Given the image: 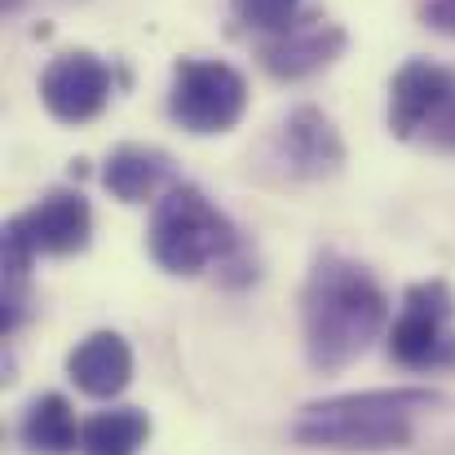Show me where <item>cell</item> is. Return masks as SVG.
Segmentation results:
<instances>
[{
    "instance_id": "obj_1",
    "label": "cell",
    "mask_w": 455,
    "mask_h": 455,
    "mask_svg": "<svg viewBox=\"0 0 455 455\" xmlns=\"http://www.w3.org/2000/svg\"><path fill=\"white\" fill-rule=\"evenodd\" d=\"M389 301L380 283L349 257L323 252L305 279L301 323H305V358L314 371H340L371 349L385 331Z\"/></svg>"
},
{
    "instance_id": "obj_2",
    "label": "cell",
    "mask_w": 455,
    "mask_h": 455,
    "mask_svg": "<svg viewBox=\"0 0 455 455\" xmlns=\"http://www.w3.org/2000/svg\"><path fill=\"white\" fill-rule=\"evenodd\" d=\"M447 398L434 389H367L340 394L301 407L292 420V438L314 451H403L411 443V425L420 411L443 407Z\"/></svg>"
},
{
    "instance_id": "obj_3",
    "label": "cell",
    "mask_w": 455,
    "mask_h": 455,
    "mask_svg": "<svg viewBox=\"0 0 455 455\" xmlns=\"http://www.w3.org/2000/svg\"><path fill=\"white\" fill-rule=\"evenodd\" d=\"M239 248L235 226L226 212L208 204L204 190L195 186H172L155 199L151 212V257L168 275H204L212 261H230Z\"/></svg>"
},
{
    "instance_id": "obj_4",
    "label": "cell",
    "mask_w": 455,
    "mask_h": 455,
    "mask_svg": "<svg viewBox=\"0 0 455 455\" xmlns=\"http://www.w3.org/2000/svg\"><path fill=\"white\" fill-rule=\"evenodd\" d=\"M248 111V84L235 67L212 62V58H181L172 67V89H168V116L186 133H230Z\"/></svg>"
},
{
    "instance_id": "obj_5",
    "label": "cell",
    "mask_w": 455,
    "mask_h": 455,
    "mask_svg": "<svg viewBox=\"0 0 455 455\" xmlns=\"http://www.w3.org/2000/svg\"><path fill=\"white\" fill-rule=\"evenodd\" d=\"M455 314V297L443 279L416 283L403 297V314L389 331V354L420 371V367H447L455 363V336H447V318Z\"/></svg>"
},
{
    "instance_id": "obj_6",
    "label": "cell",
    "mask_w": 455,
    "mask_h": 455,
    "mask_svg": "<svg viewBox=\"0 0 455 455\" xmlns=\"http://www.w3.org/2000/svg\"><path fill=\"white\" fill-rule=\"evenodd\" d=\"M40 102L62 124H84V120L102 116V107L111 102V71H107V62L98 53H89V49L53 58L44 67V76H40Z\"/></svg>"
},
{
    "instance_id": "obj_7",
    "label": "cell",
    "mask_w": 455,
    "mask_h": 455,
    "mask_svg": "<svg viewBox=\"0 0 455 455\" xmlns=\"http://www.w3.org/2000/svg\"><path fill=\"white\" fill-rule=\"evenodd\" d=\"M13 230L31 243L36 257H71L89 248L93 212L80 190H49L40 204L13 217Z\"/></svg>"
},
{
    "instance_id": "obj_8",
    "label": "cell",
    "mask_w": 455,
    "mask_h": 455,
    "mask_svg": "<svg viewBox=\"0 0 455 455\" xmlns=\"http://www.w3.org/2000/svg\"><path fill=\"white\" fill-rule=\"evenodd\" d=\"M340 49H345V27L314 13V18H297L279 36H266L257 53L275 80H305V76L323 71L327 62H336Z\"/></svg>"
},
{
    "instance_id": "obj_9",
    "label": "cell",
    "mask_w": 455,
    "mask_h": 455,
    "mask_svg": "<svg viewBox=\"0 0 455 455\" xmlns=\"http://www.w3.org/2000/svg\"><path fill=\"white\" fill-rule=\"evenodd\" d=\"M279 164L292 172V177H331L340 164H345V147H340V133L331 129V120L318 111V107H297L283 129H279Z\"/></svg>"
},
{
    "instance_id": "obj_10",
    "label": "cell",
    "mask_w": 455,
    "mask_h": 455,
    "mask_svg": "<svg viewBox=\"0 0 455 455\" xmlns=\"http://www.w3.org/2000/svg\"><path fill=\"white\" fill-rule=\"evenodd\" d=\"M67 376L89 398H116L133 380V349L120 331H93L67 354Z\"/></svg>"
},
{
    "instance_id": "obj_11",
    "label": "cell",
    "mask_w": 455,
    "mask_h": 455,
    "mask_svg": "<svg viewBox=\"0 0 455 455\" xmlns=\"http://www.w3.org/2000/svg\"><path fill=\"white\" fill-rule=\"evenodd\" d=\"M451 71L434 62H407L389 84V129L394 138H416L438 116L443 98L451 93Z\"/></svg>"
},
{
    "instance_id": "obj_12",
    "label": "cell",
    "mask_w": 455,
    "mask_h": 455,
    "mask_svg": "<svg viewBox=\"0 0 455 455\" xmlns=\"http://www.w3.org/2000/svg\"><path fill=\"white\" fill-rule=\"evenodd\" d=\"M172 181V159L155 147H116L102 164V186L120 199V204H142L155 199Z\"/></svg>"
},
{
    "instance_id": "obj_13",
    "label": "cell",
    "mask_w": 455,
    "mask_h": 455,
    "mask_svg": "<svg viewBox=\"0 0 455 455\" xmlns=\"http://www.w3.org/2000/svg\"><path fill=\"white\" fill-rule=\"evenodd\" d=\"M80 429L76 425V411L62 394H40L27 411H22V425H18V438L22 447L36 455H71L80 447Z\"/></svg>"
},
{
    "instance_id": "obj_14",
    "label": "cell",
    "mask_w": 455,
    "mask_h": 455,
    "mask_svg": "<svg viewBox=\"0 0 455 455\" xmlns=\"http://www.w3.org/2000/svg\"><path fill=\"white\" fill-rule=\"evenodd\" d=\"M151 438V420L138 407H111L84 420L80 429V451L84 455H138Z\"/></svg>"
},
{
    "instance_id": "obj_15",
    "label": "cell",
    "mask_w": 455,
    "mask_h": 455,
    "mask_svg": "<svg viewBox=\"0 0 455 455\" xmlns=\"http://www.w3.org/2000/svg\"><path fill=\"white\" fill-rule=\"evenodd\" d=\"M235 13L243 27L261 36H279L301 18V0H235Z\"/></svg>"
},
{
    "instance_id": "obj_16",
    "label": "cell",
    "mask_w": 455,
    "mask_h": 455,
    "mask_svg": "<svg viewBox=\"0 0 455 455\" xmlns=\"http://www.w3.org/2000/svg\"><path fill=\"white\" fill-rule=\"evenodd\" d=\"M425 138L438 147V151H455V80H451V93L443 98L438 116L425 124Z\"/></svg>"
},
{
    "instance_id": "obj_17",
    "label": "cell",
    "mask_w": 455,
    "mask_h": 455,
    "mask_svg": "<svg viewBox=\"0 0 455 455\" xmlns=\"http://www.w3.org/2000/svg\"><path fill=\"white\" fill-rule=\"evenodd\" d=\"M425 22L438 27V31H447V36H455V0H429L425 4Z\"/></svg>"
},
{
    "instance_id": "obj_18",
    "label": "cell",
    "mask_w": 455,
    "mask_h": 455,
    "mask_svg": "<svg viewBox=\"0 0 455 455\" xmlns=\"http://www.w3.org/2000/svg\"><path fill=\"white\" fill-rule=\"evenodd\" d=\"M18 4H22V0H4V9H9V13H13V9H18Z\"/></svg>"
}]
</instances>
